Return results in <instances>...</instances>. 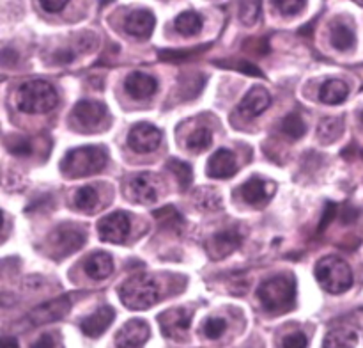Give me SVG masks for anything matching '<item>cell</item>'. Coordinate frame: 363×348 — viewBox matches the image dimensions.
Returning <instances> with one entry per match:
<instances>
[{
	"instance_id": "obj_1",
	"label": "cell",
	"mask_w": 363,
	"mask_h": 348,
	"mask_svg": "<svg viewBox=\"0 0 363 348\" xmlns=\"http://www.w3.org/2000/svg\"><path fill=\"white\" fill-rule=\"evenodd\" d=\"M257 297L262 308L272 315H284L296 305V281L289 273H279L259 286Z\"/></svg>"
},
{
	"instance_id": "obj_2",
	"label": "cell",
	"mask_w": 363,
	"mask_h": 348,
	"mask_svg": "<svg viewBox=\"0 0 363 348\" xmlns=\"http://www.w3.org/2000/svg\"><path fill=\"white\" fill-rule=\"evenodd\" d=\"M108 162V153L101 146H82L66 153L60 162V173L66 178H85L99 173Z\"/></svg>"
},
{
	"instance_id": "obj_3",
	"label": "cell",
	"mask_w": 363,
	"mask_h": 348,
	"mask_svg": "<svg viewBox=\"0 0 363 348\" xmlns=\"http://www.w3.org/2000/svg\"><path fill=\"white\" fill-rule=\"evenodd\" d=\"M59 96L46 80H28L16 91V105L21 112L46 114L55 109Z\"/></svg>"
},
{
	"instance_id": "obj_4",
	"label": "cell",
	"mask_w": 363,
	"mask_h": 348,
	"mask_svg": "<svg viewBox=\"0 0 363 348\" xmlns=\"http://www.w3.org/2000/svg\"><path fill=\"white\" fill-rule=\"evenodd\" d=\"M119 297L128 309L133 311L149 309L160 300L158 283L151 276L138 273L124 281L123 286L119 288Z\"/></svg>"
},
{
	"instance_id": "obj_5",
	"label": "cell",
	"mask_w": 363,
	"mask_h": 348,
	"mask_svg": "<svg viewBox=\"0 0 363 348\" xmlns=\"http://www.w3.org/2000/svg\"><path fill=\"white\" fill-rule=\"evenodd\" d=\"M315 279L328 293H344L353 284V272L342 258L325 256L315 263Z\"/></svg>"
},
{
	"instance_id": "obj_6",
	"label": "cell",
	"mask_w": 363,
	"mask_h": 348,
	"mask_svg": "<svg viewBox=\"0 0 363 348\" xmlns=\"http://www.w3.org/2000/svg\"><path fill=\"white\" fill-rule=\"evenodd\" d=\"M85 233L82 227L74 224H62L55 227L48 236V249L53 254V258H66L73 254L78 249L84 247Z\"/></svg>"
},
{
	"instance_id": "obj_7",
	"label": "cell",
	"mask_w": 363,
	"mask_h": 348,
	"mask_svg": "<svg viewBox=\"0 0 363 348\" xmlns=\"http://www.w3.org/2000/svg\"><path fill=\"white\" fill-rule=\"evenodd\" d=\"M126 195L137 205H152L158 199V178L151 173L135 174L126 183Z\"/></svg>"
},
{
	"instance_id": "obj_8",
	"label": "cell",
	"mask_w": 363,
	"mask_h": 348,
	"mask_svg": "<svg viewBox=\"0 0 363 348\" xmlns=\"http://www.w3.org/2000/svg\"><path fill=\"white\" fill-rule=\"evenodd\" d=\"M160 329H162L163 336L170 337V339L181 341L186 336L188 329L191 323V311L184 308H174L167 309L158 316Z\"/></svg>"
},
{
	"instance_id": "obj_9",
	"label": "cell",
	"mask_w": 363,
	"mask_h": 348,
	"mask_svg": "<svg viewBox=\"0 0 363 348\" xmlns=\"http://www.w3.org/2000/svg\"><path fill=\"white\" fill-rule=\"evenodd\" d=\"M277 190V185L273 181L264 180L261 176H252L250 180L245 181L240 187L241 199L248 202L254 208H264L269 201H272L273 194Z\"/></svg>"
},
{
	"instance_id": "obj_10",
	"label": "cell",
	"mask_w": 363,
	"mask_h": 348,
	"mask_svg": "<svg viewBox=\"0 0 363 348\" xmlns=\"http://www.w3.org/2000/svg\"><path fill=\"white\" fill-rule=\"evenodd\" d=\"M98 234L108 244H123L130 234V217L124 212H113L98 222Z\"/></svg>"
},
{
	"instance_id": "obj_11",
	"label": "cell",
	"mask_w": 363,
	"mask_h": 348,
	"mask_svg": "<svg viewBox=\"0 0 363 348\" xmlns=\"http://www.w3.org/2000/svg\"><path fill=\"white\" fill-rule=\"evenodd\" d=\"M69 309H71V300L67 297L53 298V300L32 309V311L28 312L27 318H25V322L30 323V327L46 325V323H53L57 322V320L64 318Z\"/></svg>"
},
{
	"instance_id": "obj_12",
	"label": "cell",
	"mask_w": 363,
	"mask_h": 348,
	"mask_svg": "<svg viewBox=\"0 0 363 348\" xmlns=\"http://www.w3.org/2000/svg\"><path fill=\"white\" fill-rule=\"evenodd\" d=\"M162 142V130L151 123H138L128 134V144L137 153H151Z\"/></svg>"
},
{
	"instance_id": "obj_13",
	"label": "cell",
	"mask_w": 363,
	"mask_h": 348,
	"mask_svg": "<svg viewBox=\"0 0 363 348\" xmlns=\"http://www.w3.org/2000/svg\"><path fill=\"white\" fill-rule=\"evenodd\" d=\"M151 329L145 320L133 318L124 323L116 334V344L119 348H140L147 341Z\"/></svg>"
},
{
	"instance_id": "obj_14",
	"label": "cell",
	"mask_w": 363,
	"mask_h": 348,
	"mask_svg": "<svg viewBox=\"0 0 363 348\" xmlns=\"http://www.w3.org/2000/svg\"><path fill=\"white\" fill-rule=\"evenodd\" d=\"M108 116V109L105 103L94 102V99H80L73 109V117L82 126H98Z\"/></svg>"
},
{
	"instance_id": "obj_15",
	"label": "cell",
	"mask_w": 363,
	"mask_h": 348,
	"mask_svg": "<svg viewBox=\"0 0 363 348\" xmlns=\"http://www.w3.org/2000/svg\"><path fill=\"white\" fill-rule=\"evenodd\" d=\"M269 105H272V96H269V92L264 87H261V85H255V87H252L243 96L238 110L247 119H254V117L261 116Z\"/></svg>"
},
{
	"instance_id": "obj_16",
	"label": "cell",
	"mask_w": 363,
	"mask_h": 348,
	"mask_svg": "<svg viewBox=\"0 0 363 348\" xmlns=\"http://www.w3.org/2000/svg\"><path fill=\"white\" fill-rule=\"evenodd\" d=\"M208 176L215 178V180H225V178L234 176L238 173V163L236 156L230 149H218L213 153L211 158L208 160Z\"/></svg>"
},
{
	"instance_id": "obj_17",
	"label": "cell",
	"mask_w": 363,
	"mask_h": 348,
	"mask_svg": "<svg viewBox=\"0 0 363 348\" xmlns=\"http://www.w3.org/2000/svg\"><path fill=\"white\" fill-rule=\"evenodd\" d=\"M124 89L135 99L149 98L158 89V80L145 71H133L124 80Z\"/></svg>"
},
{
	"instance_id": "obj_18",
	"label": "cell",
	"mask_w": 363,
	"mask_h": 348,
	"mask_svg": "<svg viewBox=\"0 0 363 348\" xmlns=\"http://www.w3.org/2000/svg\"><path fill=\"white\" fill-rule=\"evenodd\" d=\"M241 245V234L236 229H223L213 234L211 240L208 241V252L211 258L222 259L229 256L230 252L236 251Z\"/></svg>"
},
{
	"instance_id": "obj_19",
	"label": "cell",
	"mask_w": 363,
	"mask_h": 348,
	"mask_svg": "<svg viewBox=\"0 0 363 348\" xmlns=\"http://www.w3.org/2000/svg\"><path fill=\"white\" fill-rule=\"evenodd\" d=\"M156 18L151 11L147 9H137L131 11L130 14L124 20V28L130 36H135V38H149L155 31Z\"/></svg>"
},
{
	"instance_id": "obj_20",
	"label": "cell",
	"mask_w": 363,
	"mask_h": 348,
	"mask_svg": "<svg viewBox=\"0 0 363 348\" xmlns=\"http://www.w3.org/2000/svg\"><path fill=\"white\" fill-rule=\"evenodd\" d=\"M113 318H116V309L110 305H103V308L96 309L91 316L82 320V332L89 337H98L112 325Z\"/></svg>"
},
{
	"instance_id": "obj_21",
	"label": "cell",
	"mask_w": 363,
	"mask_h": 348,
	"mask_svg": "<svg viewBox=\"0 0 363 348\" xmlns=\"http://www.w3.org/2000/svg\"><path fill=\"white\" fill-rule=\"evenodd\" d=\"M84 266L85 273H87L91 279L101 281L106 279V277L113 272V259L108 252H92V254L85 259Z\"/></svg>"
},
{
	"instance_id": "obj_22",
	"label": "cell",
	"mask_w": 363,
	"mask_h": 348,
	"mask_svg": "<svg viewBox=\"0 0 363 348\" xmlns=\"http://www.w3.org/2000/svg\"><path fill=\"white\" fill-rule=\"evenodd\" d=\"M347 94H350V87L346 82L339 80V78L326 80L319 89V99L326 105H339L347 98Z\"/></svg>"
},
{
	"instance_id": "obj_23",
	"label": "cell",
	"mask_w": 363,
	"mask_h": 348,
	"mask_svg": "<svg viewBox=\"0 0 363 348\" xmlns=\"http://www.w3.org/2000/svg\"><path fill=\"white\" fill-rule=\"evenodd\" d=\"M358 334L350 327H339L326 334L325 348H357Z\"/></svg>"
},
{
	"instance_id": "obj_24",
	"label": "cell",
	"mask_w": 363,
	"mask_h": 348,
	"mask_svg": "<svg viewBox=\"0 0 363 348\" xmlns=\"http://www.w3.org/2000/svg\"><path fill=\"white\" fill-rule=\"evenodd\" d=\"M330 41H332L333 48L339 50V52H350L354 48L357 38H354V32L351 31V27L344 23H333L332 31H330Z\"/></svg>"
},
{
	"instance_id": "obj_25",
	"label": "cell",
	"mask_w": 363,
	"mask_h": 348,
	"mask_svg": "<svg viewBox=\"0 0 363 348\" xmlns=\"http://www.w3.org/2000/svg\"><path fill=\"white\" fill-rule=\"evenodd\" d=\"M174 28L179 32L184 38H191V36L199 34L202 28V18L201 14L195 11H184L179 16L174 20Z\"/></svg>"
},
{
	"instance_id": "obj_26",
	"label": "cell",
	"mask_w": 363,
	"mask_h": 348,
	"mask_svg": "<svg viewBox=\"0 0 363 348\" xmlns=\"http://www.w3.org/2000/svg\"><path fill=\"white\" fill-rule=\"evenodd\" d=\"M194 205L202 212H216L222 208V197L213 188H199L194 192Z\"/></svg>"
},
{
	"instance_id": "obj_27",
	"label": "cell",
	"mask_w": 363,
	"mask_h": 348,
	"mask_svg": "<svg viewBox=\"0 0 363 348\" xmlns=\"http://www.w3.org/2000/svg\"><path fill=\"white\" fill-rule=\"evenodd\" d=\"M167 167H169L170 173L176 176L181 190H186V188L190 187L191 181H194V170H191L190 163L183 162V160H177V158H170L169 162H167Z\"/></svg>"
},
{
	"instance_id": "obj_28",
	"label": "cell",
	"mask_w": 363,
	"mask_h": 348,
	"mask_svg": "<svg viewBox=\"0 0 363 348\" xmlns=\"http://www.w3.org/2000/svg\"><path fill=\"white\" fill-rule=\"evenodd\" d=\"M340 135H342V121L337 119V117H326L319 123L318 137L325 144L335 142Z\"/></svg>"
},
{
	"instance_id": "obj_29",
	"label": "cell",
	"mask_w": 363,
	"mask_h": 348,
	"mask_svg": "<svg viewBox=\"0 0 363 348\" xmlns=\"http://www.w3.org/2000/svg\"><path fill=\"white\" fill-rule=\"evenodd\" d=\"M282 131L289 138L296 141V138H301L305 134H307V126H305V121L301 119V116L298 112H291L284 117L282 121Z\"/></svg>"
},
{
	"instance_id": "obj_30",
	"label": "cell",
	"mask_w": 363,
	"mask_h": 348,
	"mask_svg": "<svg viewBox=\"0 0 363 348\" xmlns=\"http://www.w3.org/2000/svg\"><path fill=\"white\" fill-rule=\"evenodd\" d=\"M98 201L99 195L94 187H82L80 190L74 194V206H77L78 210H82V212L92 213L96 210V206H98Z\"/></svg>"
},
{
	"instance_id": "obj_31",
	"label": "cell",
	"mask_w": 363,
	"mask_h": 348,
	"mask_svg": "<svg viewBox=\"0 0 363 348\" xmlns=\"http://www.w3.org/2000/svg\"><path fill=\"white\" fill-rule=\"evenodd\" d=\"M152 215L163 227H169V229H179L183 226V217L179 215V212L174 206H165L162 210H156Z\"/></svg>"
},
{
	"instance_id": "obj_32",
	"label": "cell",
	"mask_w": 363,
	"mask_h": 348,
	"mask_svg": "<svg viewBox=\"0 0 363 348\" xmlns=\"http://www.w3.org/2000/svg\"><path fill=\"white\" fill-rule=\"evenodd\" d=\"M213 142V135L211 131L208 130V128H197V130H194L190 134V137H188L186 141V146L190 151H204V149H208L209 146H211Z\"/></svg>"
},
{
	"instance_id": "obj_33",
	"label": "cell",
	"mask_w": 363,
	"mask_h": 348,
	"mask_svg": "<svg viewBox=\"0 0 363 348\" xmlns=\"http://www.w3.org/2000/svg\"><path fill=\"white\" fill-rule=\"evenodd\" d=\"M216 66H223V67H230V70L241 71V73H247L250 77H261L264 78V73L259 70L255 64H252L250 60L247 59H233V60H215Z\"/></svg>"
},
{
	"instance_id": "obj_34",
	"label": "cell",
	"mask_w": 363,
	"mask_h": 348,
	"mask_svg": "<svg viewBox=\"0 0 363 348\" xmlns=\"http://www.w3.org/2000/svg\"><path fill=\"white\" fill-rule=\"evenodd\" d=\"M259 14H261V4L259 2H243L240 6V20L247 27L257 23Z\"/></svg>"
},
{
	"instance_id": "obj_35",
	"label": "cell",
	"mask_w": 363,
	"mask_h": 348,
	"mask_svg": "<svg viewBox=\"0 0 363 348\" xmlns=\"http://www.w3.org/2000/svg\"><path fill=\"white\" fill-rule=\"evenodd\" d=\"M209 46H201V48H191V50H162L160 57L163 60H170V62H179V60H188L190 57L199 55L201 52L208 50Z\"/></svg>"
},
{
	"instance_id": "obj_36",
	"label": "cell",
	"mask_w": 363,
	"mask_h": 348,
	"mask_svg": "<svg viewBox=\"0 0 363 348\" xmlns=\"http://www.w3.org/2000/svg\"><path fill=\"white\" fill-rule=\"evenodd\" d=\"M227 329V322L223 318H208L202 325V332L209 337V339H218Z\"/></svg>"
},
{
	"instance_id": "obj_37",
	"label": "cell",
	"mask_w": 363,
	"mask_h": 348,
	"mask_svg": "<svg viewBox=\"0 0 363 348\" xmlns=\"http://www.w3.org/2000/svg\"><path fill=\"white\" fill-rule=\"evenodd\" d=\"M308 339L303 332H291L284 337L282 348H307Z\"/></svg>"
},
{
	"instance_id": "obj_38",
	"label": "cell",
	"mask_w": 363,
	"mask_h": 348,
	"mask_svg": "<svg viewBox=\"0 0 363 348\" xmlns=\"http://www.w3.org/2000/svg\"><path fill=\"white\" fill-rule=\"evenodd\" d=\"M30 348H64V344L55 334H43L30 344Z\"/></svg>"
},
{
	"instance_id": "obj_39",
	"label": "cell",
	"mask_w": 363,
	"mask_h": 348,
	"mask_svg": "<svg viewBox=\"0 0 363 348\" xmlns=\"http://www.w3.org/2000/svg\"><path fill=\"white\" fill-rule=\"evenodd\" d=\"M7 149H9L13 155L18 156H27L30 155L32 148H30V142L27 138H13V141L7 142Z\"/></svg>"
},
{
	"instance_id": "obj_40",
	"label": "cell",
	"mask_w": 363,
	"mask_h": 348,
	"mask_svg": "<svg viewBox=\"0 0 363 348\" xmlns=\"http://www.w3.org/2000/svg\"><path fill=\"white\" fill-rule=\"evenodd\" d=\"M273 6H275L279 11H282L284 14L293 16V14L301 13V11L307 7V2H291V0H284V2H275Z\"/></svg>"
},
{
	"instance_id": "obj_41",
	"label": "cell",
	"mask_w": 363,
	"mask_h": 348,
	"mask_svg": "<svg viewBox=\"0 0 363 348\" xmlns=\"http://www.w3.org/2000/svg\"><path fill=\"white\" fill-rule=\"evenodd\" d=\"M339 212H340V208L335 205V202H326L325 213H323V219H321V222H319V231H325L326 227L332 224V220L335 219L337 213Z\"/></svg>"
},
{
	"instance_id": "obj_42",
	"label": "cell",
	"mask_w": 363,
	"mask_h": 348,
	"mask_svg": "<svg viewBox=\"0 0 363 348\" xmlns=\"http://www.w3.org/2000/svg\"><path fill=\"white\" fill-rule=\"evenodd\" d=\"M16 60H18L16 50L7 48V46H6V48L2 50V64H4V66H13Z\"/></svg>"
},
{
	"instance_id": "obj_43",
	"label": "cell",
	"mask_w": 363,
	"mask_h": 348,
	"mask_svg": "<svg viewBox=\"0 0 363 348\" xmlns=\"http://www.w3.org/2000/svg\"><path fill=\"white\" fill-rule=\"evenodd\" d=\"M39 6L45 11H48V13H59V11H62L67 6V2H50V0H45V2H39Z\"/></svg>"
},
{
	"instance_id": "obj_44",
	"label": "cell",
	"mask_w": 363,
	"mask_h": 348,
	"mask_svg": "<svg viewBox=\"0 0 363 348\" xmlns=\"http://www.w3.org/2000/svg\"><path fill=\"white\" fill-rule=\"evenodd\" d=\"M340 215H342V220L346 224L353 222L358 217V210L353 208V206H344V208H340Z\"/></svg>"
},
{
	"instance_id": "obj_45",
	"label": "cell",
	"mask_w": 363,
	"mask_h": 348,
	"mask_svg": "<svg viewBox=\"0 0 363 348\" xmlns=\"http://www.w3.org/2000/svg\"><path fill=\"white\" fill-rule=\"evenodd\" d=\"M73 59H74V55H73V52H71V50H59V52L55 53L57 62L66 64V62H71Z\"/></svg>"
},
{
	"instance_id": "obj_46",
	"label": "cell",
	"mask_w": 363,
	"mask_h": 348,
	"mask_svg": "<svg viewBox=\"0 0 363 348\" xmlns=\"http://www.w3.org/2000/svg\"><path fill=\"white\" fill-rule=\"evenodd\" d=\"M2 348H18V341L14 337H4Z\"/></svg>"
},
{
	"instance_id": "obj_47",
	"label": "cell",
	"mask_w": 363,
	"mask_h": 348,
	"mask_svg": "<svg viewBox=\"0 0 363 348\" xmlns=\"http://www.w3.org/2000/svg\"><path fill=\"white\" fill-rule=\"evenodd\" d=\"M360 119H362V123H363V110H362V116H360Z\"/></svg>"
}]
</instances>
